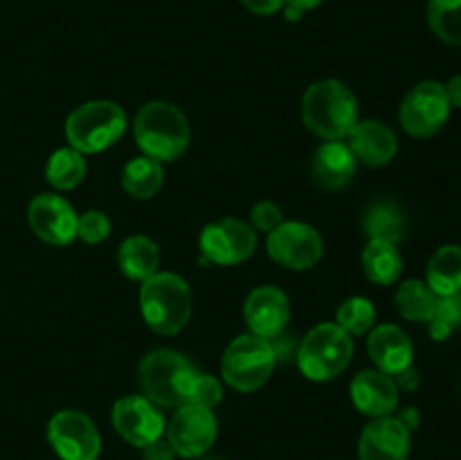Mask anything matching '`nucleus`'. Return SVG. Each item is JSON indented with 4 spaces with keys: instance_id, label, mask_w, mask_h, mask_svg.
Here are the masks:
<instances>
[{
    "instance_id": "15",
    "label": "nucleus",
    "mask_w": 461,
    "mask_h": 460,
    "mask_svg": "<svg viewBox=\"0 0 461 460\" xmlns=\"http://www.w3.org/2000/svg\"><path fill=\"white\" fill-rule=\"evenodd\" d=\"M243 318L250 327V334H257L261 338L282 336L286 329L288 318H291V302L288 296L277 287H257L248 293L246 305H243Z\"/></svg>"
},
{
    "instance_id": "20",
    "label": "nucleus",
    "mask_w": 461,
    "mask_h": 460,
    "mask_svg": "<svg viewBox=\"0 0 461 460\" xmlns=\"http://www.w3.org/2000/svg\"><path fill=\"white\" fill-rule=\"evenodd\" d=\"M367 352L378 370L387 374H399L401 370L412 365L414 347L408 334L399 325H378L369 332Z\"/></svg>"
},
{
    "instance_id": "9",
    "label": "nucleus",
    "mask_w": 461,
    "mask_h": 460,
    "mask_svg": "<svg viewBox=\"0 0 461 460\" xmlns=\"http://www.w3.org/2000/svg\"><path fill=\"white\" fill-rule=\"evenodd\" d=\"M48 442L61 460H97L102 437L88 415L79 410H59L48 424Z\"/></svg>"
},
{
    "instance_id": "10",
    "label": "nucleus",
    "mask_w": 461,
    "mask_h": 460,
    "mask_svg": "<svg viewBox=\"0 0 461 460\" xmlns=\"http://www.w3.org/2000/svg\"><path fill=\"white\" fill-rule=\"evenodd\" d=\"M268 255L277 264L293 271H306L322 257V237L318 230L302 221H282L268 233Z\"/></svg>"
},
{
    "instance_id": "17",
    "label": "nucleus",
    "mask_w": 461,
    "mask_h": 460,
    "mask_svg": "<svg viewBox=\"0 0 461 460\" xmlns=\"http://www.w3.org/2000/svg\"><path fill=\"white\" fill-rule=\"evenodd\" d=\"M351 401L369 418H387L399 406V386L394 377L383 370H363L351 379Z\"/></svg>"
},
{
    "instance_id": "35",
    "label": "nucleus",
    "mask_w": 461,
    "mask_h": 460,
    "mask_svg": "<svg viewBox=\"0 0 461 460\" xmlns=\"http://www.w3.org/2000/svg\"><path fill=\"white\" fill-rule=\"evenodd\" d=\"M241 5L246 9H250L252 14H259V16H268L282 9L284 0H241Z\"/></svg>"
},
{
    "instance_id": "18",
    "label": "nucleus",
    "mask_w": 461,
    "mask_h": 460,
    "mask_svg": "<svg viewBox=\"0 0 461 460\" xmlns=\"http://www.w3.org/2000/svg\"><path fill=\"white\" fill-rule=\"evenodd\" d=\"M356 156L342 140H327L311 158V179L322 189H340L354 179Z\"/></svg>"
},
{
    "instance_id": "38",
    "label": "nucleus",
    "mask_w": 461,
    "mask_h": 460,
    "mask_svg": "<svg viewBox=\"0 0 461 460\" xmlns=\"http://www.w3.org/2000/svg\"><path fill=\"white\" fill-rule=\"evenodd\" d=\"M399 422L403 424L410 433H412L414 428L419 427V422H421V418H419V410L417 409H403L399 415Z\"/></svg>"
},
{
    "instance_id": "7",
    "label": "nucleus",
    "mask_w": 461,
    "mask_h": 460,
    "mask_svg": "<svg viewBox=\"0 0 461 460\" xmlns=\"http://www.w3.org/2000/svg\"><path fill=\"white\" fill-rule=\"evenodd\" d=\"M196 370L174 350H153L140 363V383L156 406L180 409L187 401L189 383Z\"/></svg>"
},
{
    "instance_id": "2",
    "label": "nucleus",
    "mask_w": 461,
    "mask_h": 460,
    "mask_svg": "<svg viewBox=\"0 0 461 460\" xmlns=\"http://www.w3.org/2000/svg\"><path fill=\"white\" fill-rule=\"evenodd\" d=\"M133 133L144 156L158 162H171L183 156L192 138L185 113L169 102L144 104L135 115Z\"/></svg>"
},
{
    "instance_id": "29",
    "label": "nucleus",
    "mask_w": 461,
    "mask_h": 460,
    "mask_svg": "<svg viewBox=\"0 0 461 460\" xmlns=\"http://www.w3.org/2000/svg\"><path fill=\"white\" fill-rule=\"evenodd\" d=\"M336 320V325H340L349 336H360V334H367L369 329L374 327L376 307H374L367 298L354 296L338 307Z\"/></svg>"
},
{
    "instance_id": "37",
    "label": "nucleus",
    "mask_w": 461,
    "mask_h": 460,
    "mask_svg": "<svg viewBox=\"0 0 461 460\" xmlns=\"http://www.w3.org/2000/svg\"><path fill=\"white\" fill-rule=\"evenodd\" d=\"M446 95H448L450 106L461 108V75H455L453 79L446 84Z\"/></svg>"
},
{
    "instance_id": "32",
    "label": "nucleus",
    "mask_w": 461,
    "mask_h": 460,
    "mask_svg": "<svg viewBox=\"0 0 461 460\" xmlns=\"http://www.w3.org/2000/svg\"><path fill=\"white\" fill-rule=\"evenodd\" d=\"M111 235V219L99 210H88L77 221V237L86 244H99Z\"/></svg>"
},
{
    "instance_id": "11",
    "label": "nucleus",
    "mask_w": 461,
    "mask_h": 460,
    "mask_svg": "<svg viewBox=\"0 0 461 460\" xmlns=\"http://www.w3.org/2000/svg\"><path fill=\"white\" fill-rule=\"evenodd\" d=\"M167 440L174 446L176 455L183 458H201L216 442L219 424L214 413L201 406H180L165 428Z\"/></svg>"
},
{
    "instance_id": "22",
    "label": "nucleus",
    "mask_w": 461,
    "mask_h": 460,
    "mask_svg": "<svg viewBox=\"0 0 461 460\" xmlns=\"http://www.w3.org/2000/svg\"><path fill=\"white\" fill-rule=\"evenodd\" d=\"M426 278V284L437 296L461 291V246L446 244L437 248V253L428 262Z\"/></svg>"
},
{
    "instance_id": "19",
    "label": "nucleus",
    "mask_w": 461,
    "mask_h": 460,
    "mask_svg": "<svg viewBox=\"0 0 461 460\" xmlns=\"http://www.w3.org/2000/svg\"><path fill=\"white\" fill-rule=\"evenodd\" d=\"M349 149L354 152L356 161L365 162L369 167H383L396 156L399 152V140L394 131L378 120L358 122L347 135Z\"/></svg>"
},
{
    "instance_id": "25",
    "label": "nucleus",
    "mask_w": 461,
    "mask_h": 460,
    "mask_svg": "<svg viewBox=\"0 0 461 460\" xmlns=\"http://www.w3.org/2000/svg\"><path fill=\"white\" fill-rule=\"evenodd\" d=\"M162 180H165L162 165L149 156L133 158L122 171V188L133 198H151L162 188Z\"/></svg>"
},
{
    "instance_id": "33",
    "label": "nucleus",
    "mask_w": 461,
    "mask_h": 460,
    "mask_svg": "<svg viewBox=\"0 0 461 460\" xmlns=\"http://www.w3.org/2000/svg\"><path fill=\"white\" fill-rule=\"evenodd\" d=\"M284 221L282 210H279L277 203L273 201H261L252 207L250 212V224L255 230H261V233H273L279 224Z\"/></svg>"
},
{
    "instance_id": "30",
    "label": "nucleus",
    "mask_w": 461,
    "mask_h": 460,
    "mask_svg": "<svg viewBox=\"0 0 461 460\" xmlns=\"http://www.w3.org/2000/svg\"><path fill=\"white\" fill-rule=\"evenodd\" d=\"M428 323L435 341H446L455 329L461 327V291L437 298L435 314Z\"/></svg>"
},
{
    "instance_id": "16",
    "label": "nucleus",
    "mask_w": 461,
    "mask_h": 460,
    "mask_svg": "<svg viewBox=\"0 0 461 460\" xmlns=\"http://www.w3.org/2000/svg\"><path fill=\"white\" fill-rule=\"evenodd\" d=\"M410 445V431L399 418H374L360 433L358 455L360 460H408Z\"/></svg>"
},
{
    "instance_id": "31",
    "label": "nucleus",
    "mask_w": 461,
    "mask_h": 460,
    "mask_svg": "<svg viewBox=\"0 0 461 460\" xmlns=\"http://www.w3.org/2000/svg\"><path fill=\"white\" fill-rule=\"evenodd\" d=\"M223 400V386L216 377L212 374H194L192 383H189L187 391V401L185 406H201V409H214L219 401Z\"/></svg>"
},
{
    "instance_id": "36",
    "label": "nucleus",
    "mask_w": 461,
    "mask_h": 460,
    "mask_svg": "<svg viewBox=\"0 0 461 460\" xmlns=\"http://www.w3.org/2000/svg\"><path fill=\"white\" fill-rule=\"evenodd\" d=\"M394 377H396L394 382H396V386H399V391L401 388H403V391H414V388L419 386V382H421V377H419V373L412 368V365L405 370H401V373L394 374Z\"/></svg>"
},
{
    "instance_id": "3",
    "label": "nucleus",
    "mask_w": 461,
    "mask_h": 460,
    "mask_svg": "<svg viewBox=\"0 0 461 460\" xmlns=\"http://www.w3.org/2000/svg\"><path fill=\"white\" fill-rule=\"evenodd\" d=\"M140 309L153 332L162 336L178 334L192 318V291L176 273L151 275L140 287Z\"/></svg>"
},
{
    "instance_id": "5",
    "label": "nucleus",
    "mask_w": 461,
    "mask_h": 460,
    "mask_svg": "<svg viewBox=\"0 0 461 460\" xmlns=\"http://www.w3.org/2000/svg\"><path fill=\"white\" fill-rule=\"evenodd\" d=\"M126 129V113L111 99L81 104L68 115L66 138L81 153H99L113 147Z\"/></svg>"
},
{
    "instance_id": "14",
    "label": "nucleus",
    "mask_w": 461,
    "mask_h": 460,
    "mask_svg": "<svg viewBox=\"0 0 461 460\" xmlns=\"http://www.w3.org/2000/svg\"><path fill=\"white\" fill-rule=\"evenodd\" d=\"M27 221L36 237L54 246H66L77 237L75 207L59 194H39L27 207Z\"/></svg>"
},
{
    "instance_id": "39",
    "label": "nucleus",
    "mask_w": 461,
    "mask_h": 460,
    "mask_svg": "<svg viewBox=\"0 0 461 460\" xmlns=\"http://www.w3.org/2000/svg\"><path fill=\"white\" fill-rule=\"evenodd\" d=\"M324 0H284V5H291V7H297L300 12H309V9H315L318 5H322Z\"/></svg>"
},
{
    "instance_id": "21",
    "label": "nucleus",
    "mask_w": 461,
    "mask_h": 460,
    "mask_svg": "<svg viewBox=\"0 0 461 460\" xmlns=\"http://www.w3.org/2000/svg\"><path fill=\"white\" fill-rule=\"evenodd\" d=\"M117 264H120V271L126 278L135 280V282H144V280L158 273L160 248L153 239L144 237V235H131L122 242L120 251H117Z\"/></svg>"
},
{
    "instance_id": "1",
    "label": "nucleus",
    "mask_w": 461,
    "mask_h": 460,
    "mask_svg": "<svg viewBox=\"0 0 461 460\" xmlns=\"http://www.w3.org/2000/svg\"><path fill=\"white\" fill-rule=\"evenodd\" d=\"M302 117L320 138L345 140L358 124V99L342 81H315L302 99Z\"/></svg>"
},
{
    "instance_id": "40",
    "label": "nucleus",
    "mask_w": 461,
    "mask_h": 460,
    "mask_svg": "<svg viewBox=\"0 0 461 460\" xmlns=\"http://www.w3.org/2000/svg\"><path fill=\"white\" fill-rule=\"evenodd\" d=\"M304 16V12H300L297 7H291V5H286V18L288 21H297V18Z\"/></svg>"
},
{
    "instance_id": "6",
    "label": "nucleus",
    "mask_w": 461,
    "mask_h": 460,
    "mask_svg": "<svg viewBox=\"0 0 461 460\" xmlns=\"http://www.w3.org/2000/svg\"><path fill=\"white\" fill-rule=\"evenodd\" d=\"M275 363H277V354H275L273 341L257 334H241L225 347L221 374H223V382L234 391L255 392L268 382Z\"/></svg>"
},
{
    "instance_id": "13",
    "label": "nucleus",
    "mask_w": 461,
    "mask_h": 460,
    "mask_svg": "<svg viewBox=\"0 0 461 460\" xmlns=\"http://www.w3.org/2000/svg\"><path fill=\"white\" fill-rule=\"evenodd\" d=\"M113 427L133 446H147L162 437L167 424L158 406L149 397L129 395L113 404Z\"/></svg>"
},
{
    "instance_id": "26",
    "label": "nucleus",
    "mask_w": 461,
    "mask_h": 460,
    "mask_svg": "<svg viewBox=\"0 0 461 460\" xmlns=\"http://www.w3.org/2000/svg\"><path fill=\"white\" fill-rule=\"evenodd\" d=\"M437 293L428 287L421 280H405L399 289H396V309L403 318L414 320V323H428L435 314L437 307Z\"/></svg>"
},
{
    "instance_id": "8",
    "label": "nucleus",
    "mask_w": 461,
    "mask_h": 460,
    "mask_svg": "<svg viewBox=\"0 0 461 460\" xmlns=\"http://www.w3.org/2000/svg\"><path fill=\"white\" fill-rule=\"evenodd\" d=\"M450 108L444 84L435 79L419 81L401 104V126L414 138H430L448 122Z\"/></svg>"
},
{
    "instance_id": "12",
    "label": "nucleus",
    "mask_w": 461,
    "mask_h": 460,
    "mask_svg": "<svg viewBox=\"0 0 461 460\" xmlns=\"http://www.w3.org/2000/svg\"><path fill=\"white\" fill-rule=\"evenodd\" d=\"M257 230L241 219H219L207 224L201 233V251L221 266L241 264L255 253Z\"/></svg>"
},
{
    "instance_id": "23",
    "label": "nucleus",
    "mask_w": 461,
    "mask_h": 460,
    "mask_svg": "<svg viewBox=\"0 0 461 460\" xmlns=\"http://www.w3.org/2000/svg\"><path fill=\"white\" fill-rule=\"evenodd\" d=\"M363 269L365 275L374 284H383L385 287V284L396 282L401 278L403 257H401L396 244L383 242V239H369L363 251Z\"/></svg>"
},
{
    "instance_id": "27",
    "label": "nucleus",
    "mask_w": 461,
    "mask_h": 460,
    "mask_svg": "<svg viewBox=\"0 0 461 460\" xmlns=\"http://www.w3.org/2000/svg\"><path fill=\"white\" fill-rule=\"evenodd\" d=\"M86 158L84 153L72 147L57 149L50 156L48 167H45V179L57 189H72L86 179Z\"/></svg>"
},
{
    "instance_id": "34",
    "label": "nucleus",
    "mask_w": 461,
    "mask_h": 460,
    "mask_svg": "<svg viewBox=\"0 0 461 460\" xmlns=\"http://www.w3.org/2000/svg\"><path fill=\"white\" fill-rule=\"evenodd\" d=\"M142 458L144 460H174L176 451H174V446L169 445V440H165V437H158V440H153L151 445L142 446Z\"/></svg>"
},
{
    "instance_id": "4",
    "label": "nucleus",
    "mask_w": 461,
    "mask_h": 460,
    "mask_svg": "<svg viewBox=\"0 0 461 460\" xmlns=\"http://www.w3.org/2000/svg\"><path fill=\"white\" fill-rule=\"evenodd\" d=\"M354 356V338L336 323L315 325L297 350V365L311 382L340 377Z\"/></svg>"
},
{
    "instance_id": "24",
    "label": "nucleus",
    "mask_w": 461,
    "mask_h": 460,
    "mask_svg": "<svg viewBox=\"0 0 461 460\" xmlns=\"http://www.w3.org/2000/svg\"><path fill=\"white\" fill-rule=\"evenodd\" d=\"M363 228L369 239L396 244L405 235V215L394 201H376L365 212Z\"/></svg>"
},
{
    "instance_id": "28",
    "label": "nucleus",
    "mask_w": 461,
    "mask_h": 460,
    "mask_svg": "<svg viewBox=\"0 0 461 460\" xmlns=\"http://www.w3.org/2000/svg\"><path fill=\"white\" fill-rule=\"evenodd\" d=\"M428 23L444 43L461 48V0H430Z\"/></svg>"
}]
</instances>
